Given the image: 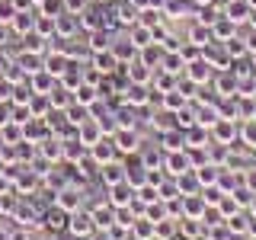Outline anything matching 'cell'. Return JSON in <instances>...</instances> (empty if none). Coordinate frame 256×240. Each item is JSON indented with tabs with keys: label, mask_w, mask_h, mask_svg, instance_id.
<instances>
[{
	"label": "cell",
	"mask_w": 256,
	"mask_h": 240,
	"mask_svg": "<svg viewBox=\"0 0 256 240\" xmlns=\"http://www.w3.org/2000/svg\"><path fill=\"white\" fill-rule=\"evenodd\" d=\"M112 141H116V148H118L122 157H132V154H138V150L144 148L134 128H116V132H112Z\"/></svg>",
	"instance_id": "cell-1"
},
{
	"label": "cell",
	"mask_w": 256,
	"mask_h": 240,
	"mask_svg": "<svg viewBox=\"0 0 256 240\" xmlns=\"http://www.w3.org/2000/svg\"><path fill=\"white\" fill-rule=\"evenodd\" d=\"M90 157H93L100 166H106V164H112V160H118L122 154H118V148H116V141H112V134H102V138L90 148Z\"/></svg>",
	"instance_id": "cell-2"
},
{
	"label": "cell",
	"mask_w": 256,
	"mask_h": 240,
	"mask_svg": "<svg viewBox=\"0 0 256 240\" xmlns=\"http://www.w3.org/2000/svg\"><path fill=\"white\" fill-rule=\"evenodd\" d=\"M54 205L64 208L68 214H74V212H80V208H84V192H80L77 186H64V189L54 192Z\"/></svg>",
	"instance_id": "cell-3"
},
{
	"label": "cell",
	"mask_w": 256,
	"mask_h": 240,
	"mask_svg": "<svg viewBox=\"0 0 256 240\" xmlns=\"http://www.w3.org/2000/svg\"><path fill=\"white\" fill-rule=\"evenodd\" d=\"M68 230H70L74 237H90L93 230H96L90 208H80V212H74V214H70V221H68Z\"/></svg>",
	"instance_id": "cell-4"
},
{
	"label": "cell",
	"mask_w": 256,
	"mask_h": 240,
	"mask_svg": "<svg viewBox=\"0 0 256 240\" xmlns=\"http://www.w3.org/2000/svg\"><path fill=\"white\" fill-rule=\"evenodd\" d=\"M125 182H132L134 189L148 182V166H144L141 154H134V157H128V160H125Z\"/></svg>",
	"instance_id": "cell-5"
},
{
	"label": "cell",
	"mask_w": 256,
	"mask_h": 240,
	"mask_svg": "<svg viewBox=\"0 0 256 240\" xmlns=\"http://www.w3.org/2000/svg\"><path fill=\"white\" fill-rule=\"evenodd\" d=\"M150 96H154V90H150L148 84H125V96H122V100L128 102V106L141 109V106L150 102Z\"/></svg>",
	"instance_id": "cell-6"
},
{
	"label": "cell",
	"mask_w": 256,
	"mask_h": 240,
	"mask_svg": "<svg viewBox=\"0 0 256 240\" xmlns=\"http://www.w3.org/2000/svg\"><path fill=\"white\" fill-rule=\"evenodd\" d=\"M106 202L112 208H128L134 202V186L132 182H116V186H109V198Z\"/></svg>",
	"instance_id": "cell-7"
},
{
	"label": "cell",
	"mask_w": 256,
	"mask_h": 240,
	"mask_svg": "<svg viewBox=\"0 0 256 240\" xmlns=\"http://www.w3.org/2000/svg\"><path fill=\"white\" fill-rule=\"evenodd\" d=\"M164 170L170 173V176H182V173H189V170H192L189 154H186V150H170V154L164 157Z\"/></svg>",
	"instance_id": "cell-8"
},
{
	"label": "cell",
	"mask_w": 256,
	"mask_h": 240,
	"mask_svg": "<svg viewBox=\"0 0 256 240\" xmlns=\"http://www.w3.org/2000/svg\"><path fill=\"white\" fill-rule=\"evenodd\" d=\"M90 64L100 70L102 77H112L118 68H122V64H118V58L112 54V48H106V52H93V61H90Z\"/></svg>",
	"instance_id": "cell-9"
},
{
	"label": "cell",
	"mask_w": 256,
	"mask_h": 240,
	"mask_svg": "<svg viewBox=\"0 0 256 240\" xmlns=\"http://www.w3.org/2000/svg\"><path fill=\"white\" fill-rule=\"evenodd\" d=\"M84 154H86V144L80 141L77 134H70V138H61V160H64V164H77Z\"/></svg>",
	"instance_id": "cell-10"
},
{
	"label": "cell",
	"mask_w": 256,
	"mask_h": 240,
	"mask_svg": "<svg viewBox=\"0 0 256 240\" xmlns=\"http://www.w3.org/2000/svg\"><path fill=\"white\" fill-rule=\"evenodd\" d=\"M109 48H112V54L118 58V64H132V61H138V48H134L132 36H122L118 42H112Z\"/></svg>",
	"instance_id": "cell-11"
},
{
	"label": "cell",
	"mask_w": 256,
	"mask_h": 240,
	"mask_svg": "<svg viewBox=\"0 0 256 240\" xmlns=\"http://www.w3.org/2000/svg\"><path fill=\"white\" fill-rule=\"evenodd\" d=\"M180 208H182V218H198V221H202L208 202L196 192V196H182V198H180Z\"/></svg>",
	"instance_id": "cell-12"
},
{
	"label": "cell",
	"mask_w": 256,
	"mask_h": 240,
	"mask_svg": "<svg viewBox=\"0 0 256 240\" xmlns=\"http://www.w3.org/2000/svg\"><path fill=\"white\" fill-rule=\"evenodd\" d=\"M10 29L16 36H29L32 29H36V16H32V6H22V10H16V16L10 20Z\"/></svg>",
	"instance_id": "cell-13"
},
{
	"label": "cell",
	"mask_w": 256,
	"mask_h": 240,
	"mask_svg": "<svg viewBox=\"0 0 256 240\" xmlns=\"http://www.w3.org/2000/svg\"><path fill=\"white\" fill-rule=\"evenodd\" d=\"M26 84H29V90L32 93H52L54 90V84H58V77H52V74H48V70L42 68V70H36V74H29V80H26Z\"/></svg>",
	"instance_id": "cell-14"
},
{
	"label": "cell",
	"mask_w": 256,
	"mask_h": 240,
	"mask_svg": "<svg viewBox=\"0 0 256 240\" xmlns=\"http://www.w3.org/2000/svg\"><path fill=\"white\" fill-rule=\"evenodd\" d=\"M90 214H93V224H96V228H102V230H109L112 224H116V208H112L109 202H96L90 208Z\"/></svg>",
	"instance_id": "cell-15"
},
{
	"label": "cell",
	"mask_w": 256,
	"mask_h": 240,
	"mask_svg": "<svg viewBox=\"0 0 256 240\" xmlns=\"http://www.w3.org/2000/svg\"><path fill=\"white\" fill-rule=\"evenodd\" d=\"M68 221H70V214L64 212V208H58V205H52L42 214V224H45L48 230H68Z\"/></svg>",
	"instance_id": "cell-16"
},
{
	"label": "cell",
	"mask_w": 256,
	"mask_h": 240,
	"mask_svg": "<svg viewBox=\"0 0 256 240\" xmlns=\"http://www.w3.org/2000/svg\"><path fill=\"white\" fill-rule=\"evenodd\" d=\"M186 77L192 80V84H198V86H202L205 80H212V64H208L205 58L189 61V64H186Z\"/></svg>",
	"instance_id": "cell-17"
},
{
	"label": "cell",
	"mask_w": 256,
	"mask_h": 240,
	"mask_svg": "<svg viewBox=\"0 0 256 240\" xmlns=\"http://www.w3.org/2000/svg\"><path fill=\"white\" fill-rule=\"evenodd\" d=\"M100 180L106 182V189L116 186V182H125V164H122V160H112V164L100 166Z\"/></svg>",
	"instance_id": "cell-18"
},
{
	"label": "cell",
	"mask_w": 256,
	"mask_h": 240,
	"mask_svg": "<svg viewBox=\"0 0 256 240\" xmlns=\"http://www.w3.org/2000/svg\"><path fill=\"white\" fill-rule=\"evenodd\" d=\"M234 134H237L234 118H218V122L212 125V141H218V144H230Z\"/></svg>",
	"instance_id": "cell-19"
},
{
	"label": "cell",
	"mask_w": 256,
	"mask_h": 240,
	"mask_svg": "<svg viewBox=\"0 0 256 240\" xmlns=\"http://www.w3.org/2000/svg\"><path fill=\"white\" fill-rule=\"evenodd\" d=\"M160 148L170 154V150H186V134L180 132V128H166V132H160Z\"/></svg>",
	"instance_id": "cell-20"
},
{
	"label": "cell",
	"mask_w": 256,
	"mask_h": 240,
	"mask_svg": "<svg viewBox=\"0 0 256 240\" xmlns=\"http://www.w3.org/2000/svg\"><path fill=\"white\" fill-rule=\"evenodd\" d=\"M250 4H246V0H224V16H228V20H234L237 26L244 20H250Z\"/></svg>",
	"instance_id": "cell-21"
},
{
	"label": "cell",
	"mask_w": 256,
	"mask_h": 240,
	"mask_svg": "<svg viewBox=\"0 0 256 240\" xmlns=\"http://www.w3.org/2000/svg\"><path fill=\"white\" fill-rule=\"evenodd\" d=\"M128 68V84H148L150 86V80H154V68H148L144 61H132V64H125Z\"/></svg>",
	"instance_id": "cell-22"
},
{
	"label": "cell",
	"mask_w": 256,
	"mask_h": 240,
	"mask_svg": "<svg viewBox=\"0 0 256 240\" xmlns=\"http://www.w3.org/2000/svg\"><path fill=\"white\" fill-rule=\"evenodd\" d=\"M13 221H20V228L32 230V228H38V224H42V212H36V208H29V205H20L13 212Z\"/></svg>",
	"instance_id": "cell-23"
},
{
	"label": "cell",
	"mask_w": 256,
	"mask_h": 240,
	"mask_svg": "<svg viewBox=\"0 0 256 240\" xmlns=\"http://www.w3.org/2000/svg\"><path fill=\"white\" fill-rule=\"evenodd\" d=\"M102 134H106V132H102V128H100V122H96V118H90V122H84V125L77 128V138L86 144V150H90L93 144L102 138Z\"/></svg>",
	"instance_id": "cell-24"
},
{
	"label": "cell",
	"mask_w": 256,
	"mask_h": 240,
	"mask_svg": "<svg viewBox=\"0 0 256 240\" xmlns=\"http://www.w3.org/2000/svg\"><path fill=\"white\" fill-rule=\"evenodd\" d=\"M74 102H80V106H86V109H93L96 102H100V90H96V84H80L77 90H74Z\"/></svg>",
	"instance_id": "cell-25"
},
{
	"label": "cell",
	"mask_w": 256,
	"mask_h": 240,
	"mask_svg": "<svg viewBox=\"0 0 256 240\" xmlns=\"http://www.w3.org/2000/svg\"><path fill=\"white\" fill-rule=\"evenodd\" d=\"M186 102H189V96L180 90V86H173L170 93H164L160 96V106L164 109H170V112H180V109H186Z\"/></svg>",
	"instance_id": "cell-26"
},
{
	"label": "cell",
	"mask_w": 256,
	"mask_h": 240,
	"mask_svg": "<svg viewBox=\"0 0 256 240\" xmlns=\"http://www.w3.org/2000/svg\"><path fill=\"white\" fill-rule=\"evenodd\" d=\"M132 237H138V240H154V237H157V224L150 221L148 214H141V218L132 224Z\"/></svg>",
	"instance_id": "cell-27"
},
{
	"label": "cell",
	"mask_w": 256,
	"mask_h": 240,
	"mask_svg": "<svg viewBox=\"0 0 256 240\" xmlns=\"http://www.w3.org/2000/svg\"><path fill=\"white\" fill-rule=\"evenodd\" d=\"M138 6L132 4V0H125V4H118L116 10H112V16H118V22H122V26H138Z\"/></svg>",
	"instance_id": "cell-28"
},
{
	"label": "cell",
	"mask_w": 256,
	"mask_h": 240,
	"mask_svg": "<svg viewBox=\"0 0 256 240\" xmlns=\"http://www.w3.org/2000/svg\"><path fill=\"white\" fill-rule=\"evenodd\" d=\"M52 100H48L45 93H32V100H29V112H32V118H48V112H52Z\"/></svg>",
	"instance_id": "cell-29"
},
{
	"label": "cell",
	"mask_w": 256,
	"mask_h": 240,
	"mask_svg": "<svg viewBox=\"0 0 256 240\" xmlns=\"http://www.w3.org/2000/svg\"><path fill=\"white\" fill-rule=\"evenodd\" d=\"M160 70H166V74H182V70H186V58H182L180 52H164Z\"/></svg>",
	"instance_id": "cell-30"
},
{
	"label": "cell",
	"mask_w": 256,
	"mask_h": 240,
	"mask_svg": "<svg viewBox=\"0 0 256 240\" xmlns=\"http://www.w3.org/2000/svg\"><path fill=\"white\" fill-rule=\"evenodd\" d=\"M64 116H68V122L74 125V128H80L84 122H90V118H93V112L86 109V106H80V102H70V106L64 109Z\"/></svg>",
	"instance_id": "cell-31"
},
{
	"label": "cell",
	"mask_w": 256,
	"mask_h": 240,
	"mask_svg": "<svg viewBox=\"0 0 256 240\" xmlns=\"http://www.w3.org/2000/svg\"><path fill=\"white\" fill-rule=\"evenodd\" d=\"M38 180H42V176L38 173H32V170H20L16 173V192H36L38 189Z\"/></svg>",
	"instance_id": "cell-32"
},
{
	"label": "cell",
	"mask_w": 256,
	"mask_h": 240,
	"mask_svg": "<svg viewBox=\"0 0 256 240\" xmlns=\"http://www.w3.org/2000/svg\"><path fill=\"white\" fill-rule=\"evenodd\" d=\"M70 93H74V90H68V86H61V84H54V90L52 93H48V100H52V106L54 109H68L70 106V102H74V96H70Z\"/></svg>",
	"instance_id": "cell-33"
},
{
	"label": "cell",
	"mask_w": 256,
	"mask_h": 240,
	"mask_svg": "<svg viewBox=\"0 0 256 240\" xmlns=\"http://www.w3.org/2000/svg\"><path fill=\"white\" fill-rule=\"evenodd\" d=\"M128 36H132V42H134V48H148V45H154V32H150V26H132V32H128Z\"/></svg>",
	"instance_id": "cell-34"
},
{
	"label": "cell",
	"mask_w": 256,
	"mask_h": 240,
	"mask_svg": "<svg viewBox=\"0 0 256 240\" xmlns=\"http://www.w3.org/2000/svg\"><path fill=\"white\" fill-rule=\"evenodd\" d=\"M138 61H144V64H148V68H160V61H164V48H160L157 42L154 45H148V48H141V52H138Z\"/></svg>",
	"instance_id": "cell-35"
},
{
	"label": "cell",
	"mask_w": 256,
	"mask_h": 240,
	"mask_svg": "<svg viewBox=\"0 0 256 240\" xmlns=\"http://www.w3.org/2000/svg\"><path fill=\"white\" fill-rule=\"evenodd\" d=\"M157 198H160V189H157V186H150V182H144V186L134 189V202L144 205V208H148V205H154Z\"/></svg>",
	"instance_id": "cell-36"
},
{
	"label": "cell",
	"mask_w": 256,
	"mask_h": 240,
	"mask_svg": "<svg viewBox=\"0 0 256 240\" xmlns=\"http://www.w3.org/2000/svg\"><path fill=\"white\" fill-rule=\"evenodd\" d=\"M32 32H38V36H48V38H52L54 36V32H58V26H54V16H45V13H38L36 16V29H32Z\"/></svg>",
	"instance_id": "cell-37"
},
{
	"label": "cell",
	"mask_w": 256,
	"mask_h": 240,
	"mask_svg": "<svg viewBox=\"0 0 256 240\" xmlns=\"http://www.w3.org/2000/svg\"><path fill=\"white\" fill-rule=\"evenodd\" d=\"M0 134H4V144H20L22 141V125L20 122H6L0 128Z\"/></svg>",
	"instance_id": "cell-38"
},
{
	"label": "cell",
	"mask_w": 256,
	"mask_h": 240,
	"mask_svg": "<svg viewBox=\"0 0 256 240\" xmlns=\"http://www.w3.org/2000/svg\"><path fill=\"white\" fill-rule=\"evenodd\" d=\"M109 45H112V38H109V32H106V29L90 32V48H93V52H106Z\"/></svg>",
	"instance_id": "cell-39"
},
{
	"label": "cell",
	"mask_w": 256,
	"mask_h": 240,
	"mask_svg": "<svg viewBox=\"0 0 256 240\" xmlns=\"http://www.w3.org/2000/svg\"><path fill=\"white\" fill-rule=\"evenodd\" d=\"M38 13H45V16H61V13H64V0H42V4H38Z\"/></svg>",
	"instance_id": "cell-40"
},
{
	"label": "cell",
	"mask_w": 256,
	"mask_h": 240,
	"mask_svg": "<svg viewBox=\"0 0 256 240\" xmlns=\"http://www.w3.org/2000/svg\"><path fill=\"white\" fill-rule=\"evenodd\" d=\"M141 160H144V166L148 170H157V166H164V157H160V150H138Z\"/></svg>",
	"instance_id": "cell-41"
},
{
	"label": "cell",
	"mask_w": 256,
	"mask_h": 240,
	"mask_svg": "<svg viewBox=\"0 0 256 240\" xmlns=\"http://www.w3.org/2000/svg\"><path fill=\"white\" fill-rule=\"evenodd\" d=\"M16 10H20L16 0H0V22H10L13 16H16Z\"/></svg>",
	"instance_id": "cell-42"
},
{
	"label": "cell",
	"mask_w": 256,
	"mask_h": 240,
	"mask_svg": "<svg viewBox=\"0 0 256 240\" xmlns=\"http://www.w3.org/2000/svg\"><path fill=\"white\" fill-rule=\"evenodd\" d=\"M90 6V0H64V13H74V16H80Z\"/></svg>",
	"instance_id": "cell-43"
},
{
	"label": "cell",
	"mask_w": 256,
	"mask_h": 240,
	"mask_svg": "<svg viewBox=\"0 0 256 240\" xmlns=\"http://www.w3.org/2000/svg\"><path fill=\"white\" fill-rule=\"evenodd\" d=\"M244 141L250 144V148H256V118H246V125H244Z\"/></svg>",
	"instance_id": "cell-44"
},
{
	"label": "cell",
	"mask_w": 256,
	"mask_h": 240,
	"mask_svg": "<svg viewBox=\"0 0 256 240\" xmlns=\"http://www.w3.org/2000/svg\"><path fill=\"white\" fill-rule=\"evenodd\" d=\"M180 54H182V58H186V64H189V61H196V58H202V48H198V45H192V42H189V45H182V48H180Z\"/></svg>",
	"instance_id": "cell-45"
},
{
	"label": "cell",
	"mask_w": 256,
	"mask_h": 240,
	"mask_svg": "<svg viewBox=\"0 0 256 240\" xmlns=\"http://www.w3.org/2000/svg\"><path fill=\"white\" fill-rule=\"evenodd\" d=\"M6 240H32V230H26V228H13L10 234H6Z\"/></svg>",
	"instance_id": "cell-46"
},
{
	"label": "cell",
	"mask_w": 256,
	"mask_h": 240,
	"mask_svg": "<svg viewBox=\"0 0 256 240\" xmlns=\"http://www.w3.org/2000/svg\"><path fill=\"white\" fill-rule=\"evenodd\" d=\"M10 96H13V84H10L6 77H0V102L10 100Z\"/></svg>",
	"instance_id": "cell-47"
},
{
	"label": "cell",
	"mask_w": 256,
	"mask_h": 240,
	"mask_svg": "<svg viewBox=\"0 0 256 240\" xmlns=\"http://www.w3.org/2000/svg\"><path fill=\"white\" fill-rule=\"evenodd\" d=\"M90 240H112V234H109V230H102V228H96L93 234H90Z\"/></svg>",
	"instance_id": "cell-48"
},
{
	"label": "cell",
	"mask_w": 256,
	"mask_h": 240,
	"mask_svg": "<svg viewBox=\"0 0 256 240\" xmlns=\"http://www.w3.org/2000/svg\"><path fill=\"white\" fill-rule=\"evenodd\" d=\"M246 189H253V192H256V170L246 173Z\"/></svg>",
	"instance_id": "cell-49"
},
{
	"label": "cell",
	"mask_w": 256,
	"mask_h": 240,
	"mask_svg": "<svg viewBox=\"0 0 256 240\" xmlns=\"http://www.w3.org/2000/svg\"><path fill=\"white\" fill-rule=\"evenodd\" d=\"M6 36H10V22H0V45H4Z\"/></svg>",
	"instance_id": "cell-50"
},
{
	"label": "cell",
	"mask_w": 256,
	"mask_h": 240,
	"mask_svg": "<svg viewBox=\"0 0 256 240\" xmlns=\"http://www.w3.org/2000/svg\"><path fill=\"white\" fill-rule=\"evenodd\" d=\"M246 52H253V54H256V32L250 36V42H246Z\"/></svg>",
	"instance_id": "cell-51"
},
{
	"label": "cell",
	"mask_w": 256,
	"mask_h": 240,
	"mask_svg": "<svg viewBox=\"0 0 256 240\" xmlns=\"http://www.w3.org/2000/svg\"><path fill=\"white\" fill-rule=\"evenodd\" d=\"M6 64H10V58H4V54H0V77H4V70H6Z\"/></svg>",
	"instance_id": "cell-52"
},
{
	"label": "cell",
	"mask_w": 256,
	"mask_h": 240,
	"mask_svg": "<svg viewBox=\"0 0 256 240\" xmlns=\"http://www.w3.org/2000/svg\"><path fill=\"white\" fill-rule=\"evenodd\" d=\"M246 4H250V10H256V0H246Z\"/></svg>",
	"instance_id": "cell-53"
},
{
	"label": "cell",
	"mask_w": 256,
	"mask_h": 240,
	"mask_svg": "<svg viewBox=\"0 0 256 240\" xmlns=\"http://www.w3.org/2000/svg\"><path fill=\"white\" fill-rule=\"evenodd\" d=\"M0 148H4V134H0Z\"/></svg>",
	"instance_id": "cell-54"
}]
</instances>
